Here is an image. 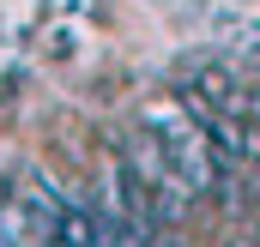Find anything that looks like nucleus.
Masks as SVG:
<instances>
[{
	"label": "nucleus",
	"mask_w": 260,
	"mask_h": 247,
	"mask_svg": "<svg viewBox=\"0 0 260 247\" xmlns=\"http://www.w3.org/2000/svg\"><path fill=\"white\" fill-rule=\"evenodd\" d=\"M139 127L157 139V151H164V163L188 181V193H194L200 205L218 193V157H212V145H206V133H200V121L182 109V103H151V109H139Z\"/></svg>",
	"instance_id": "nucleus-1"
}]
</instances>
